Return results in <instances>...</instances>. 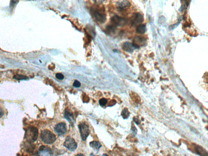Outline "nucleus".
Masks as SVG:
<instances>
[{"mask_svg": "<svg viewBox=\"0 0 208 156\" xmlns=\"http://www.w3.org/2000/svg\"><path fill=\"white\" fill-rule=\"evenodd\" d=\"M40 138L42 142L47 144H52L56 141L55 135L49 130H45L41 132Z\"/></svg>", "mask_w": 208, "mask_h": 156, "instance_id": "nucleus-1", "label": "nucleus"}, {"mask_svg": "<svg viewBox=\"0 0 208 156\" xmlns=\"http://www.w3.org/2000/svg\"><path fill=\"white\" fill-rule=\"evenodd\" d=\"M78 128L82 140L84 141H86L89 134V127L86 123H83L79 124Z\"/></svg>", "mask_w": 208, "mask_h": 156, "instance_id": "nucleus-2", "label": "nucleus"}, {"mask_svg": "<svg viewBox=\"0 0 208 156\" xmlns=\"http://www.w3.org/2000/svg\"><path fill=\"white\" fill-rule=\"evenodd\" d=\"M93 13L94 18L98 22L104 23L106 21V14L102 9L96 8L93 10Z\"/></svg>", "mask_w": 208, "mask_h": 156, "instance_id": "nucleus-3", "label": "nucleus"}, {"mask_svg": "<svg viewBox=\"0 0 208 156\" xmlns=\"http://www.w3.org/2000/svg\"><path fill=\"white\" fill-rule=\"evenodd\" d=\"M64 146L67 148L68 150L71 151H74L77 148V144L76 143L73 138L68 136L66 138Z\"/></svg>", "mask_w": 208, "mask_h": 156, "instance_id": "nucleus-4", "label": "nucleus"}, {"mask_svg": "<svg viewBox=\"0 0 208 156\" xmlns=\"http://www.w3.org/2000/svg\"><path fill=\"white\" fill-rule=\"evenodd\" d=\"M54 131L58 134L61 136L65 134L67 132V127L66 124L64 123H60L57 124L54 127Z\"/></svg>", "mask_w": 208, "mask_h": 156, "instance_id": "nucleus-5", "label": "nucleus"}, {"mask_svg": "<svg viewBox=\"0 0 208 156\" xmlns=\"http://www.w3.org/2000/svg\"><path fill=\"white\" fill-rule=\"evenodd\" d=\"M38 154L39 156H53L52 150L47 146H41L39 149Z\"/></svg>", "mask_w": 208, "mask_h": 156, "instance_id": "nucleus-6", "label": "nucleus"}, {"mask_svg": "<svg viewBox=\"0 0 208 156\" xmlns=\"http://www.w3.org/2000/svg\"><path fill=\"white\" fill-rule=\"evenodd\" d=\"M111 21L114 26H119L125 25L127 22V20L125 18H122L117 15H114L111 18Z\"/></svg>", "mask_w": 208, "mask_h": 156, "instance_id": "nucleus-7", "label": "nucleus"}, {"mask_svg": "<svg viewBox=\"0 0 208 156\" xmlns=\"http://www.w3.org/2000/svg\"><path fill=\"white\" fill-rule=\"evenodd\" d=\"M144 15L140 13H136L133 16V20L132 22L133 25L139 24L144 22Z\"/></svg>", "mask_w": 208, "mask_h": 156, "instance_id": "nucleus-8", "label": "nucleus"}, {"mask_svg": "<svg viewBox=\"0 0 208 156\" xmlns=\"http://www.w3.org/2000/svg\"><path fill=\"white\" fill-rule=\"evenodd\" d=\"M146 39L144 37H136L134 39V41L133 43V45L134 48L136 49H139L140 45H143L146 42Z\"/></svg>", "mask_w": 208, "mask_h": 156, "instance_id": "nucleus-9", "label": "nucleus"}, {"mask_svg": "<svg viewBox=\"0 0 208 156\" xmlns=\"http://www.w3.org/2000/svg\"><path fill=\"white\" fill-rule=\"evenodd\" d=\"M64 118L69 122L70 124L73 125L74 124L75 120L73 113L70 110L66 109L65 111Z\"/></svg>", "mask_w": 208, "mask_h": 156, "instance_id": "nucleus-10", "label": "nucleus"}, {"mask_svg": "<svg viewBox=\"0 0 208 156\" xmlns=\"http://www.w3.org/2000/svg\"><path fill=\"white\" fill-rule=\"evenodd\" d=\"M130 6V3L128 1H123L118 3V9L121 11L127 10Z\"/></svg>", "mask_w": 208, "mask_h": 156, "instance_id": "nucleus-11", "label": "nucleus"}, {"mask_svg": "<svg viewBox=\"0 0 208 156\" xmlns=\"http://www.w3.org/2000/svg\"><path fill=\"white\" fill-rule=\"evenodd\" d=\"M123 49L124 50L130 53H132L134 50V47L133 44L128 42H126L123 45Z\"/></svg>", "mask_w": 208, "mask_h": 156, "instance_id": "nucleus-12", "label": "nucleus"}, {"mask_svg": "<svg viewBox=\"0 0 208 156\" xmlns=\"http://www.w3.org/2000/svg\"><path fill=\"white\" fill-rule=\"evenodd\" d=\"M30 132L32 135V140L35 142L37 140L38 136V131L35 127H31L30 128Z\"/></svg>", "mask_w": 208, "mask_h": 156, "instance_id": "nucleus-13", "label": "nucleus"}, {"mask_svg": "<svg viewBox=\"0 0 208 156\" xmlns=\"http://www.w3.org/2000/svg\"><path fill=\"white\" fill-rule=\"evenodd\" d=\"M137 33L139 34L143 35L146 33V27L145 24H141L138 26L136 28Z\"/></svg>", "mask_w": 208, "mask_h": 156, "instance_id": "nucleus-14", "label": "nucleus"}, {"mask_svg": "<svg viewBox=\"0 0 208 156\" xmlns=\"http://www.w3.org/2000/svg\"><path fill=\"white\" fill-rule=\"evenodd\" d=\"M89 145L91 147L96 150H99L102 146L100 142H97V141H93V142H91L90 143Z\"/></svg>", "mask_w": 208, "mask_h": 156, "instance_id": "nucleus-15", "label": "nucleus"}, {"mask_svg": "<svg viewBox=\"0 0 208 156\" xmlns=\"http://www.w3.org/2000/svg\"><path fill=\"white\" fill-rule=\"evenodd\" d=\"M13 78L17 80H26L28 79V77L25 75L17 74L14 76Z\"/></svg>", "mask_w": 208, "mask_h": 156, "instance_id": "nucleus-16", "label": "nucleus"}, {"mask_svg": "<svg viewBox=\"0 0 208 156\" xmlns=\"http://www.w3.org/2000/svg\"><path fill=\"white\" fill-rule=\"evenodd\" d=\"M116 27L114 25H109L106 28V29L108 33H113L116 30Z\"/></svg>", "mask_w": 208, "mask_h": 156, "instance_id": "nucleus-17", "label": "nucleus"}, {"mask_svg": "<svg viewBox=\"0 0 208 156\" xmlns=\"http://www.w3.org/2000/svg\"><path fill=\"white\" fill-rule=\"evenodd\" d=\"M121 115L123 119H126L128 118L129 115V113L127 109L125 108L123 110L121 113Z\"/></svg>", "mask_w": 208, "mask_h": 156, "instance_id": "nucleus-18", "label": "nucleus"}, {"mask_svg": "<svg viewBox=\"0 0 208 156\" xmlns=\"http://www.w3.org/2000/svg\"><path fill=\"white\" fill-rule=\"evenodd\" d=\"M99 102L101 106L104 107L107 105L108 103V100L106 99L102 98L100 100Z\"/></svg>", "mask_w": 208, "mask_h": 156, "instance_id": "nucleus-19", "label": "nucleus"}, {"mask_svg": "<svg viewBox=\"0 0 208 156\" xmlns=\"http://www.w3.org/2000/svg\"><path fill=\"white\" fill-rule=\"evenodd\" d=\"M55 77L57 79L59 80H63L64 79V77L63 75L62 74L60 73H58L56 74Z\"/></svg>", "mask_w": 208, "mask_h": 156, "instance_id": "nucleus-20", "label": "nucleus"}, {"mask_svg": "<svg viewBox=\"0 0 208 156\" xmlns=\"http://www.w3.org/2000/svg\"><path fill=\"white\" fill-rule=\"evenodd\" d=\"M73 86L74 87L79 88L81 86V83L78 80H75L73 84Z\"/></svg>", "mask_w": 208, "mask_h": 156, "instance_id": "nucleus-21", "label": "nucleus"}, {"mask_svg": "<svg viewBox=\"0 0 208 156\" xmlns=\"http://www.w3.org/2000/svg\"><path fill=\"white\" fill-rule=\"evenodd\" d=\"M16 2H17V1H10V7H13V6H14V5L16 3Z\"/></svg>", "mask_w": 208, "mask_h": 156, "instance_id": "nucleus-22", "label": "nucleus"}, {"mask_svg": "<svg viewBox=\"0 0 208 156\" xmlns=\"http://www.w3.org/2000/svg\"><path fill=\"white\" fill-rule=\"evenodd\" d=\"M3 115V110L0 108V118L2 117Z\"/></svg>", "mask_w": 208, "mask_h": 156, "instance_id": "nucleus-23", "label": "nucleus"}, {"mask_svg": "<svg viewBox=\"0 0 208 156\" xmlns=\"http://www.w3.org/2000/svg\"><path fill=\"white\" fill-rule=\"evenodd\" d=\"M75 156H85L84 155H83V154H81V153H80V154H78V155H76Z\"/></svg>", "mask_w": 208, "mask_h": 156, "instance_id": "nucleus-24", "label": "nucleus"}, {"mask_svg": "<svg viewBox=\"0 0 208 156\" xmlns=\"http://www.w3.org/2000/svg\"><path fill=\"white\" fill-rule=\"evenodd\" d=\"M102 156H109L108 155H107V154H103V155Z\"/></svg>", "mask_w": 208, "mask_h": 156, "instance_id": "nucleus-25", "label": "nucleus"}, {"mask_svg": "<svg viewBox=\"0 0 208 156\" xmlns=\"http://www.w3.org/2000/svg\"><path fill=\"white\" fill-rule=\"evenodd\" d=\"M94 156V155H93V154H91V156Z\"/></svg>", "mask_w": 208, "mask_h": 156, "instance_id": "nucleus-26", "label": "nucleus"}]
</instances>
